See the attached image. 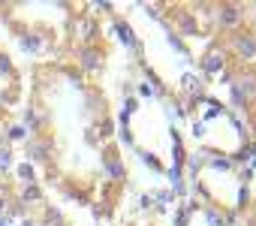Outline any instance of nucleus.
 I'll use <instances>...</instances> for the list:
<instances>
[{
  "instance_id": "nucleus-5",
  "label": "nucleus",
  "mask_w": 256,
  "mask_h": 226,
  "mask_svg": "<svg viewBox=\"0 0 256 226\" xmlns=\"http://www.w3.org/2000/svg\"><path fill=\"white\" fill-rule=\"evenodd\" d=\"M118 34H120V40H124V42H133V36H130V30H126L124 24H118Z\"/></svg>"
},
{
  "instance_id": "nucleus-4",
  "label": "nucleus",
  "mask_w": 256,
  "mask_h": 226,
  "mask_svg": "<svg viewBox=\"0 0 256 226\" xmlns=\"http://www.w3.org/2000/svg\"><path fill=\"white\" fill-rule=\"evenodd\" d=\"M205 70H208V72H211V70H220V58H217V54H211V58L205 60Z\"/></svg>"
},
{
  "instance_id": "nucleus-2",
  "label": "nucleus",
  "mask_w": 256,
  "mask_h": 226,
  "mask_svg": "<svg viewBox=\"0 0 256 226\" xmlns=\"http://www.w3.org/2000/svg\"><path fill=\"white\" fill-rule=\"evenodd\" d=\"M235 18H238V10H235V6H229V10L223 12V24H232Z\"/></svg>"
},
{
  "instance_id": "nucleus-6",
  "label": "nucleus",
  "mask_w": 256,
  "mask_h": 226,
  "mask_svg": "<svg viewBox=\"0 0 256 226\" xmlns=\"http://www.w3.org/2000/svg\"><path fill=\"white\" fill-rule=\"evenodd\" d=\"M18 175H22L24 181H30V178H34V169H30V166H22V169H18Z\"/></svg>"
},
{
  "instance_id": "nucleus-7",
  "label": "nucleus",
  "mask_w": 256,
  "mask_h": 226,
  "mask_svg": "<svg viewBox=\"0 0 256 226\" xmlns=\"http://www.w3.org/2000/svg\"><path fill=\"white\" fill-rule=\"evenodd\" d=\"M24 199H30V202H34V199H40V190H36V187H28V193H24Z\"/></svg>"
},
{
  "instance_id": "nucleus-3",
  "label": "nucleus",
  "mask_w": 256,
  "mask_h": 226,
  "mask_svg": "<svg viewBox=\"0 0 256 226\" xmlns=\"http://www.w3.org/2000/svg\"><path fill=\"white\" fill-rule=\"evenodd\" d=\"M108 175L120 178V175H124V166H120V163H114V160H108Z\"/></svg>"
},
{
  "instance_id": "nucleus-1",
  "label": "nucleus",
  "mask_w": 256,
  "mask_h": 226,
  "mask_svg": "<svg viewBox=\"0 0 256 226\" xmlns=\"http://www.w3.org/2000/svg\"><path fill=\"white\" fill-rule=\"evenodd\" d=\"M238 48H241V54H247V58H253L256 54V46H253V40H238Z\"/></svg>"
},
{
  "instance_id": "nucleus-8",
  "label": "nucleus",
  "mask_w": 256,
  "mask_h": 226,
  "mask_svg": "<svg viewBox=\"0 0 256 226\" xmlns=\"http://www.w3.org/2000/svg\"><path fill=\"white\" fill-rule=\"evenodd\" d=\"M24 46H28V48H36V46H40V40H36V36H24Z\"/></svg>"
}]
</instances>
